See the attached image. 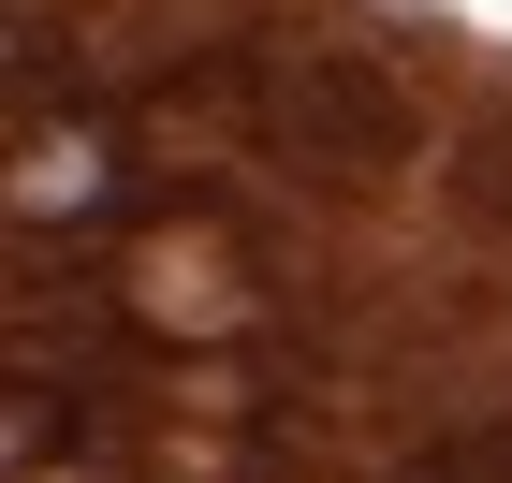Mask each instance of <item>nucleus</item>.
Returning a JSON list of instances; mask_svg holds the SVG:
<instances>
[{"mask_svg":"<svg viewBox=\"0 0 512 483\" xmlns=\"http://www.w3.org/2000/svg\"><path fill=\"white\" fill-rule=\"evenodd\" d=\"M264 118L293 132V161H395L410 147V103H395L381 59H352V44H278L264 59Z\"/></svg>","mask_w":512,"mask_h":483,"instance_id":"1","label":"nucleus"}]
</instances>
